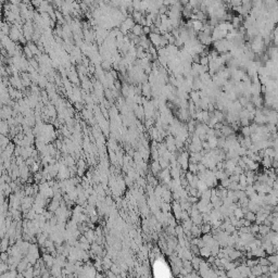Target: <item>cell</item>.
Here are the masks:
<instances>
[{"mask_svg":"<svg viewBox=\"0 0 278 278\" xmlns=\"http://www.w3.org/2000/svg\"><path fill=\"white\" fill-rule=\"evenodd\" d=\"M41 2H43V0H32V1H30L32 6H34V7H36V8H39L40 4H41Z\"/></svg>","mask_w":278,"mask_h":278,"instance_id":"cell-7","label":"cell"},{"mask_svg":"<svg viewBox=\"0 0 278 278\" xmlns=\"http://www.w3.org/2000/svg\"><path fill=\"white\" fill-rule=\"evenodd\" d=\"M9 35H10V38L13 39V40H19L20 37H21V34H20V32L17 30V27H12Z\"/></svg>","mask_w":278,"mask_h":278,"instance_id":"cell-2","label":"cell"},{"mask_svg":"<svg viewBox=\"0 0 278 278\" xmlns=\"http://www.w3.org/2000/svg\"><path fill=\"white\" fill-rule=\"evenodd\" d=\"M246 218H247L248 221H250V222L257 221V216H255V214L252 213V212H248V213L246 214Z\"/></svg>","mask_w":278,"mask_h":278,"instance_id":"cell-5","label":"cell"},{"mask_svg":"<svg viewBox=\"0 0 278 278\" xmlns=\"http://www.w3.org/2000/svg\"><path fill=\"white\" fill-rule=\"evenodd\" d=\"M191 23H192V28H193V30H197V32H202V30H203V26H204L203 22L199 21V20H195V21H192Z\"/></svg>","mask_w":278,"mask_h":278,"instance_id":"cell-3","label":"cell"},{"mask_svg":"<svg viewBox=\"0 0 278 278\" xmlns=\"http://www.w3.org/2000/svg\"><path fill=\"white\" fill-rule=\"evenodd\" d=\"M142 90H143V94H145L147 97H149V95H150V85L149 84H145Z\"/></svg>","mask_w":278,"mask_h":278,"instance_id":"cell-6","label":"cell"},{"mask_svg":"<svg viewBox=\"0 0 278 278\" xmlns=\"http://www.w3.org/2000/svg\"><path fill=\"white\" fill-rule=\"evenodd\" d=\"M210 225H204L203 226V232H208V231H210Z\"/></svg>","mask_w":278,"mask_h":278,"instance_id":"cell-9","label":"cell"},{"mask_svg":"<svg viewBox=\"0 0 278 278\" xmlns=\"http://www.w3.org/2000/svg\"><path fill=\"white\" fill-rule=\"evenodd\" d=\"M132 33H133L135 36H138V37H140V36H142L143 35V32H142V25H140V24H135L134 25V27L132 28Z\"/></svg>","mask_w":278,"mask_h":278,"instance_id":"cell-1","label":"cell"},{"mask_svg":"<svg viewBox=\"0 0 278 278\" xmlns=\"http://www.w3.org/2000/svg\"><path fill=\"white\" fill-rule=\"evenodd\" d=\"M142 32H143V35H148L151 33V27L148 25L146 26H142Z\"/></svg>","mask_w":278,"mask_h":278,"instance_id":"cell-8","label":"cell"},{"mask_svg":"<svg viewBox=\"0 0 278 278\" xmlns=\"http://www.w3.org/2000/svg\"><path fill=\"white\" fill-rule=\"evenodd\" d=\"M132 17H133V19L135 20V22L136 23H138V24H140L141 20H142V12L141 11H139V10H135L133 13H132Z\"/></svg>","mask_w":278,"mask_h":278,"instance_id":"cell-4","label":"cell"}]
</instances>
